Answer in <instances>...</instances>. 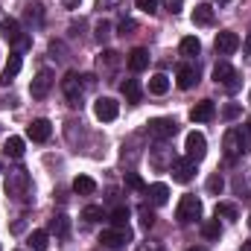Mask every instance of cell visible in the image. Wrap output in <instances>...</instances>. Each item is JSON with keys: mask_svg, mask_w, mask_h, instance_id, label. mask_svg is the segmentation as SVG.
<instances>
[{"mask_svg": "<svg viewBox=\"0 0 251 251\" xmlns=\"http://www.w3.org/2000/svg\"><path fill=\"white\" fill-rule=\"evenodd\" d=\"M32 187V178L26 170H9L6 173V181H3V190L9 199H26V193Z\"/></svg>", "mask_w": 251, "mask_h": 251, "instance_id": "obj_1", "label": "cell"}, {"mask_svg": "<svg viewBox=\"0 0 251 251\" xmlns=\"http://www.w3.org/2000/svg\"><path fill=\"white\" fill-rule=\"evenodd\" d=\"M222 149H225V158L228 161H237V158H243L249 152L251 146L243 140V131L240 128H228L225 137H222Z\"/></svg>", "mask_w": 251, "mask_h": 251, "instance_id": "obj_2", "label": "cell"}, {"mask_svg": "<svg viewBox=\"0 0 251 251\" xmlns=\"http://www.w3.org/2000/svg\"><path fill=\"white\" fill-rule=\"evenodd\" d=\"M176 219H178L181 225H190V222L201 219V201H199L193 193L181 196V201H178V207H176Z\"/></svg>", "mask_w": 251, "mask_h": 251, "instance_id": "obj_3", "label": "cell"}, {"mask_svg": "<svg viewBox=\"0 0 251 251\" xmlns=\"http://www.w3.org/2000/svg\"><path fill=\"white\" fill-rule=\"evenodd\" d=\"M62 91H64V97H67V105L70 108H82V76L79 73H67L62 79Z\"/></svg>", "mask_w": 251, "mask_h": 251, "instance_id": "obj_4", "label": "cell"}, {"mask_svg": "<svg viewBox=\"0 0 251 251\" xmlns=\"http://www.w3.org/2000/svg\"><path fill=\"white\" fill-rule=\"evenodd\" d=\"M100 243H102L105 249H111V251L126 249V246L131 243V228H128V225H126V228H108V231L100 234Z\"/></svg>", "mask_w": 251, "mask_h": 251, "instance_id": "obj_5", "label": "cell"}, {"mask_svg": "<svg viewBox=\"0 0 251 251\" xmlns=\"http://www.w3.org/2000/svg\"><path fill=\"white\" fill-rule=\"evenodd\" d=\"M0 35L9 41V44H15V47H29V35H24L21 32V24L15 21V18H3L0 21Z\"/></svg>", "mask_w": 251, "mask_h": 251, "instance_id": "obj_6", "label": "cell"}, {"mask_svg": "<svg viewBox=\"0 0 251 251\" xmlns=\"http://www.w3.org/2000/svg\"><path fill=\"white\" fill-rule=\"evenodd\" d=\"M56 85V76H53V70H47V67H41L38 73H35V79L29 82V94H32V100H44L47 94H50V88Z\"/></svg>", "mask_w": 251, "mask_h": 251, "instance_id": "obj_7", "label": "cell"}, {"mask_svg": "<svg viewBox=\"0 0 251 251\" xmlns=\"http://www.w3.org/2000/svg\"><path fill=\"white\" fill-rule=\"evenodd\" d=\"M176 131H178V123L170 117L149 120V137H155V140H170V137H176Z\"/></svg>", "mask_w": 251, "mask_h": 251, "instance_id": "obj_8", "label": "cell"}, {"mask_svg": "<svg viewBox=\"0 0 251 251\" xmlns=\"http://www.w3.org/2000/svg\"><path fill=\"white\" fill-rule=\"evenodd\" d=\"M213 79H216V85H225L228 91H237L240 88V76H237V70L231 67L228 62H216L213 64Z\"/></svg>", "mask_w": 251, "mask_h": 251, "instance_id": "obj_9", "label": "cell"}, {"mask_svg": "<svg viewBox=\"0 0 251 251\" xmlns=\"http://www.w3.org/2000/svg\"><path fill=\"white\" fill-rule=\"evenodd\" d=\"M184 149H187V158H193L196 164L207 155V137L201 131H190L187 140H184Z\"/></svg>", "mask_w": 251, "mask_h": 251, "instance_id": "obj_10", "label": "cell"}, {"mask_svg": "<svg viewBox=\"0 0 251 251\" xmlns=\"http://www.w3.org/2000/svg\"><path fill=\"white\" fill-rule=\"evenodd\" d=\"M170 170H173V181H178V184H190L193 176H196V161H193V158H176Z\"/></svg>", "mask_w": 251, "mask_h": 251, "instance_id": "obj_11", "label": "cell"}, {"mask_svg": "<svg viewBox=\"0 0 251 251\" xmlns=\"http://www.w3.org/2000/svg\"><path fill=\"white\" fill-rule=\"evenodd\" d=\"M94 114H97V120L111 123V120H117L120 105H117V100H111V97H100V100L94 102Z\"/></svg>", "mask_w": 251, "mask_h": 251, "instance_id": "obj_12", "label": "cell"}, {"mask_svg": "<svg viewBox=\"0 0 251 251\" xmlns=\"http://www.w3.org/2000/svg\"><path fill=\"white\" fill-rule=\"evenodd\" d=\"M50 134H53V126H50V120H44V117H38V120H32V123L26 126V137L35 140V143L50 140Z\"/></svg>", "mask_w": 251, "mask_h": 251, "instance_id": "obj_13", "label": "cell"}, {"mask_svg": "<svg viewBox=\"0 0 251 251\" xmlns=\"http://www.w3.org/2000/svg\"><path fill=\"white\" fill-rule=\"evenodd\" d=\"M237 47H240V35L237 32L225 29V32L216 35V53L219 56H231V53H237Z\"/></svg>", "mask_w": 251, "mask_h": 251, "instance_id": "obj_14", "label": "cell"}, {"mask_svg": "<svg viewBox=\"0 0 251 251\" xmlns=\"http://www.w3.org/2000/svg\"><path fill=\"white\" fill-rule=\"evenodd\" d=\"M216 117V105L210 102V100H201V102H196L193 108H190V120L193 123H210Z\"/></svg>", "mask_w": 251, "mask_h": 251, "instance_id": "obj_15", "label": "cell"}, {"mask_svg": "<svg viewBox=\"0 0 251 251\" xmlns=\"http://www.w3.org/2000/svg\"><path fill=\"white\" fill-rule=\"evenodd\" d=\"M176 82H178L181 91H190V88L199 82V70H196L193 64H178V70H176Z\"/></svg>", "mask_w": 251, "mask_h": 251, "instance_id": "obj_16", "label": "cell"}, {"mask_svg": "<svg viewBox=\"0 0 251 251\" xmlns=\"http://www.w3.org/2000/svg\"><path fill=\"white\" fill-rule=\"evenodd\" d=\"M21 67H24V59H21V53H12L9 56V62L3 67V73H0V85L6 88V85H12V79L21 73Z\"/></svg>", "mask_w": 251, "mask_h": 251, "instance_id": "obj_17", "label": "cell"}, {"mask_svg": "<svg viewBox=\"0 0 251 251\" xmlns=\"http://www.w3.org/2000/svg\"><path fill=\"white\" fill-rule=\"evenodd\" d=\"M149 67V50L146 47H134L131 53H128V70L131 73H140V70H146Z\"/></svg>", "mask_w": 251, "mask_h": 251, "instance_id": "obj_18", "label": "cell"}, {"mask_svg": "<svg viewBox=\"0 0 251 251\" xmlns=\"http://www.w3.org/2000/svg\"><path fill=\"white\" fill-rule=\"evenodd\" d=\"M120 91H123L126 102H131V105H137V102L143 100V88H140L137 79H126L123 85H120Z\"/></svg>", "mask_w": 251, "mask_h": 251, "instance_id": "obj_19", "label": "cell"}, {"mask_svg": "<svg viewBox=\"0 0 251 251\" xmlns=\"http://www.w3.org/2000/svg\"><path fill=\"white\" fill-rule=\"evenodd\" d=\"M193 24L196 26H210L213 24V6H207V3H199L196 9H193Z\"/></svg>", "mask_w": 251, "mask_h": 251, "instance_id": "obj_20", "label": "cell"}, {"mask_svg": "<svg viewBox=\"0 0 251 251\" xmlns=\"http://www.w3.org/2000/svg\"><path fill=\"white\" fill-rule=\"evenodd\" d=\"M146 196H149L152 204H167V201H170V187L161 184V181H158V184H149V187H146Z\"/></svg>", "mask_w": 251, "mask_h": 251, "instance_id": "obj_21", "label": "cell"}, {"mask_svg": "<svg viewBox=\"0 0 251 251\" xmlns=\"http://www.w3.org/2000/svg\"><path fill=\"white\" fill-rule=\"evenodd\" d=\"M47 234H56V237H67V234H70V219H67V216H64V213H59V216H53V219H50V231H47Z\"/></svg>", "mask_w": 251, "mask_h": 251, "instance_id": "obj_22", "label": "cell"}, {"mask_svg": "<svg viewBox=\"0 0 251 251\" xmlns=\"http://www.w3.org/2000/svg\"><path fill=\"white\" fill-rule=\"evenodd\" d=\"M170 91V76H164V73H155L152 79H149V94H155V97H164Z\"/></svg>", "mask_w": 251, "mask_h": 251, "instance_id": "obj_23", "label": "cell"}, {"mask_svg": "<svg viewBox=\"0 0 251 251\" xmlns=\"http://www.w3.org/2000/svg\"><path fill=\"white\" fill-rule=\"evenodd\" d=\"M97 190V181L91 178V176H76L73 178V193H79V196H91Z\"/></svg>", "mask_w": 251, "mask_h": 251, "instance_id": "obj_24", "label": "cell"}, {"mask_svg": "<svg viewBox=\"0 0 251 251\" xmlns=\"http://www.w3.org/2000/svg\"><path fill=\"white\" fill-rule=\"evenodd\" d=\"M201 237H204V240H219V237H222L219 216H216V219H207V222H201Z\"/></svg>", "mask_w": 251, "mask_h": 251, "instance_id": "obj_25", "label": "cell"}, {"mask_svg": "<svg viewBox=\"0 0 251 251\" xmlns=\"http://www.w3.org/2000/svg\"><path fill=\"white\" fill-rule=\"evenodd\" d=\"M199 53H201V41H199L196 35H187V38H181V56L193 59V56H199Z\"/></svg>", "mask_w": 251, "mask_h": 251, "instance_id": "obj_26", "label": "cell"}, {"mask_svg": "<svg viewBox=\"0 0 251 251\" xmlns=\"http://www.w3.org/2000/svg\"><path fill=\"white\" fill-rule=\"evenodd\" d=\"M24 137H9L6 140V146H3V152L9 155V158H24Z\"/></svg>", "mask_w": 251, "mask_h": 251, "instance_id": "obj_27", "label": "cell"}, {"mask_svg": "<svg viewBox=\"0 0 251 251\" xmlns=\"http://www.w3.org/2000/svg\"><path fill=\"white\" fill-rule=\"evenodd\" d=\"M47 243H50V234L47 231H32L29 234V249L32 251H47Z\"/></svg>", "mask_w": 251, "mask_h": 251, "instance_id": "obj_28", "label": "cell"}, {"mask_svg": "<svg viewBox=\"0 0 251 251\" xmlns=\"http://www.w3.org/2000/svg\"><path fill=\"white\" fill-rule=\"evenodd\" d=\"M137 216H140V228H146V231H149V228L155 225V219H158L149 204H140V207H137Z\"/></svg>", "mask_w": 251, "mask_h": 251, "instance_id": "obj_29", "label": "cell"}, {"mask_svg": "<svg viewBox=\"0 0 251 251\" xmlns=\"http://www.w3.org/2000/svg\"><path fill=\"white\" fill-rule=\"evenodd\" d=\"M82 219H85V222H100V219H102V207H100V204H88V207L82 210Z\"/></svg>", "mask_w": 251, "mask_h": 251, "instance_id": "obj_30", "label": "cell"}, {"mask_svg": "<svg viewBox=\"0 0 251 251\" xmlns=\"http://www.w3.org/2000/svg\"><path fill=\"white\" fill-rule=\"evenodd\" d=\"M222 190H225V181H222V176H219V173H213V176L207 178V193H210V196H219Z\"/></svg>", "mask_w": 251, "mask_h": 251, "instance_id": "obj_31", "label": "cell"}, {"mask_svg": "<svg viewBox=\"0 0 251 251\" xmlns=\"http://www.w3.org/2000/svg\"><path fill=\"white\" fill-rule=\"evenodd\" d=\"M111 225H114V228H126V225H128V207H117V210L111 213Z\"/></svg>", "mask_w": 251, "mask_h": 251, "instance_id": "obj_32", "label": "cell"}, {"mask_svg": "<svg viewBox=\"0 0 251 251\" xmlns=\"http://www.w3.org/2000/svg\"><path fill=\"white\" fill-rule=\"evenodd\" d=\"M216 216H225V219H237L240 213H237V207H234V204H228V201H219V204H216Z\"/></svg>", "mask_w": 251, "mask_h": 251, "instance_id": "obj_33", "label": "cell"}, {"mask_svg": "<svg viewBox=\"0 0 251 251\" xmlns=\"http://www.w3.org/2000/svg\"><path fill=\"white\" fill-rule=\"evenodd\" d=\"M117 64H120V53H114V50H105L100 56V67H117Z\"/></svg>", "mask_w": 251, "mask_h": 251, "instance_id": "obj_34", "label": "cell"}, {"mask_svg": "<svg viewBox=\"0 0 251 251\" xmlns=\"http://www.w3.org/2000/svg\"><path fill=\"white\" fill-rule=\"evenodd\" d=\"M126 184L131 190H137V193H146V184H143V178L137 173H126Z\"/></svg>", "mask_w": 251, "mask_h": 251, "instance_id": "obj_35", "label": "cell"}, {"mask_svg": "<svg viewBox=\"0 0 251 251\" xmlns=\"http://www.w3.org/2000/svg\"><path fill=\"white\" fill-rule=\"evenodd\" d=\"M108 38H111V24H108V21L97 24V41H100V44H105Z\"/></svg>", "mask_w": 251, "mask_h": 251, "instance_id": "obj_36", "label": "cell"}, {"mask_svg": "<svg viewBox=\"0 0 251 251\" xmlns=\"http://www.w3.org/2000/svg\"><path fill=\"white\" fill-rule=\"evenodd\" d=\"M134 3H137V9L146 12V15H155V12H158V0H134Z\"/></svg>", "mask_w": 251, "mask_h": 251, "instance_id": "obj_37", "label": "cell"}, {"mask_svg": "<svg viewBox=\"0 0 251 251\" xmlns=\"http://www.w3.org/2000/svg\"><path fill=\"white\" fill-rule=\"evenodd\" d=\"M222 117H225V120H237V117H240V105H237V102L225 105V108H222Z\"/></svg>", "mask_w": 251, "mask_h": 251, "instance_id": "obj_38", "label": "cell"}, {"mask_svg": "<svg viewBox=\"0 0 251 251\" xmlns=\"http://www.w3.org/2000/svg\"><path fill=\"white\" fill-rule=\"evenodd\" d=\"M117 29H120V35H131V32L137 29V24H134L131 18H126V21H120V26H117Z\"/></svg>", "mask_w": 251, "mask_h": 251, "instance_id": "obj_39", "label": "cell"}, {"mask_svg": "<svg viewBox=\"0 0 251 251\" xmlns=\"http://www.w3.org/2000/svg\"><path fill=\"white\" fill-rule=\"evenodd\" d=\"M134 251H164V246H161V243H155V240H146V243H140Z\"/></svg>", "mask_w": 251, "mask_h": 251, "instance_id": "obj_40", "label": "cell"}, {"mask_svg": "<svg viewBox=\"0 0 251 251\" xmlns=\"http://www.w3.org/2000/svg\"><path fill=\"white\" fill-rule=\"evenodd\" d=\"M164 6H167L173 15H178V12H181V0H164Z\"/></svg>", "mask_w": 251, "mask_h": 251, "instance_id": "obj_41", "label": "cell"}, {"mask_svg": "<svg viewBox=\"0 0 251 251\" xmlns=\"http://www.w3.org/2000/svg\"><path fill=\"white\" fill-rule=\"evenodd\" d=\"M62 3H64V9H79L82 0H62Z\"/></svg>", "mask_w": 251, "mask_h": 251, "instance_id": "obj_42", "label": "cell"}, {"mask_svg": "<svg viewBox=\"0 0 251 251\" xmlns=\"http://www.w3.org/2000/svg\"><path fill=\"white\" fill-rule=\"evenodd\" d=\"M111 3H117V0H97V9H108Z\"/></svg>", "mask_w": 251, "mask_h": 251, "instance_id": "obj_43", "label": "cell"}, {"mask_svg": "<svg viewBox=\"0 0 251 251\" xmlns=\"http://www.w3.org/2000/svg\"><path fill=\"white\" fill-rule=\"evenodd\" d=\"M243 47H246V53H251V32L246 35V44H243Z\"/></svg>", "mask_w": 251, "mask_h": 251, "instance_id": "obj_44", "label": "cell"}, {"mask_svg": "<svg viewBox=\"0 0 251 251\" xmlns=\"http://www.w3.org/2000/svg\"><path fill=\"white\" fill-rule=\"evenodd\" d=\"M243 251H251V240H246V243H243Z\"/></svg>", "mask_w": 251, "mask_h": 251, "instance_id": "obj_45", "label": "cell"}, {"mask_svg": "<svg viewBox=\"0 0 251 251\" xmlns=\"http://www.w3.org/2000/svg\"><path fill=\"white\" fill-rule=\"evenodd\" d=\"M225 3H231V0H216V6H225Z\"/></svg>", "mask_w": 251, "mask_h": 251, "instance_id": "obj_46", "label": "cell"}, {"mask_svg": "<svg viewBox=\"0 0 251 251\" xmlns=\"http://www.w3.org/2000/svg\"><path fill=\"white\" fill-rule=\"evenodd\" d=\"M187 251H204V249H187Z\"/></svg>", "mask_w": 251, "mask_h": 251, "instance_id": "obj_47", "label": "cell"}, {"mask_svg": "<svg viewBox=\"0 0 251 251\" xmlns=\"http://www.w3.org/2000/svg\"><path fill=\"white\" fill-rule=\"evenodd\" d=\"M249 228H251V216H249Z\"/></svg>", "mask_w": 251, "mask_h": 251, "instance_id": "obj_48", "label": "cell"}, {"mask_svg": "<svg viewBox=\"0 0 251 251\" xmlns=\"http://www.w3.org/2000/svg\"><path fill=\"white\" fill-rule=\"evenodd\" d=\"M249 105H251V94H249Z\"/></svg>", "mask_w": 251, "mask_h": 251, "instance_id": "obj_49", "label": "cell"}, {"mask_svg": "<svg viewBox=\"0 0 251 251\" xmlns=\"http://www.w3.org/2000/svg\"><path fill=\"white\" fill-rule=\"evenodd\" d=\"M0 173H3V170H0Z\"/></svg>", "mask_w": 251, "mask_h": 251, "instance_id": "obj_50", "label": "cell"}]
</instances>
